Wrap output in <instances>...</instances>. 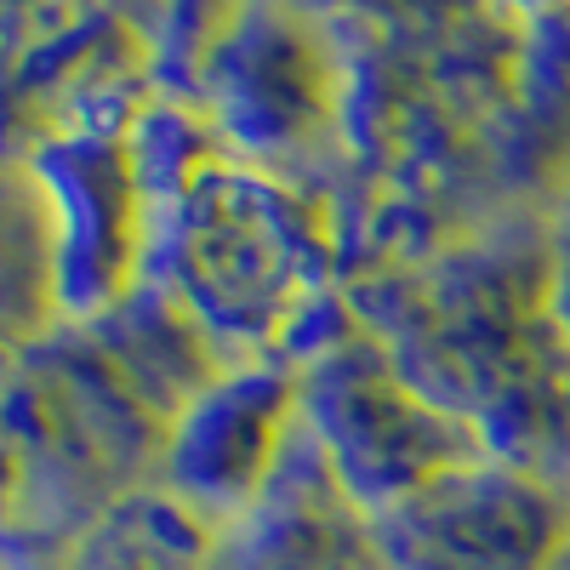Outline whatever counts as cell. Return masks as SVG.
Masks as SVG:
<instances>
[{
	"mask_svg": "<svg viewBox=\"0 0 570 570\" xmlns=\"http://www.w3.org/2000/svg\"><path fill=\"white\" fill-rule=\"evenodd\" d=\"M348 314L497 462L570 485V337L553 320L542 217H497L354 274Z\"/></svg>",
	"mask_w": 570,
	"mask_h": 570,
	"instance_id": "1",
	"label": "cell"
},
{
	"mask_svg": "<svg viewBox=\"0 0 570 570\" xmlns=\"http://www.w3.org/2000/svg\"><path fill=\"white\" fill-rule=\"evenodd\" d=\"M142 263L166 308H177L228 365H292L325 337L331 240L285 177L246 166L195 120L137 131Z\"/></svg>",
	"mask_w": 570,
	"mask_h": 570,
	"instance_id": "2",
	"label": "cell"
},
{
	"mask_svg": "<svg viewBox=\"0 0 570 570\" xmlns=\"http://www.w3.org/2000/svg\"><path fill=\"white\" fill-rule=\"evenodd\" d=\"M297 389L303 428L371 519L491 456L480 434L428 400L354 314H343L303 354Z\"/></svg>",
	"mask_w": 570,
	"mask_h": 570,
	"instance_id": "3",
	"label": "cell"
},
{
	"mask_svg": "<svg viewBox=\"0 0 570 570\" xmlns=\"http://www.w3.org/2000/svg\"><path fill=\"white\" fill-rule=\"evenodd\" d=\"M217 137L257 166L325 160L348 142V63L325 18L234 12L200 52Z\"/></svg>",
	"mask_w": 570,
	"mask_h": 570,
	"instance_id": "4",
	"label": "cell"
},
{
	"mask_svg": "<svg viewBox=\"0 0 570 570\" xmlns=\"http://www.w3.org/2000/svg\"><path fill=\"white\" fill-rule=\"evenodd\" d=\"M376 542L389 570H559L570 485L485 456L383 513Z\"/></svg>",
	"mask_w": 570,
	"mask_h": 570,
	"instance_id": "5",
	"label": "cell"
},
{
	"mask_svg": "<svg viewBox=\"0 0 570 570\" xmlns=\"http://www.w3.org/2000/svg\"><path fill=\"white\" fill-rule=\"evenodd\" d=\"M303 422L297 365H228L217 383L183 411L166 445V485L200 519L234 525L274 480Z\"/></svg>",
	"mask_w": 570,
	"mask_h": 570,
	"instance_id": "6",
	"label": "cell"
},
{
	"mask_svg": "<svg viewBox=\"0 0 570 570\" xmlns=\"http://www.w3.org/2000/svg\"><path fill=\"white\" fill-rule=\"evenodd\" d=\"M217 570H389L376 519L297 422L274 480L217 542Z\"/></svg>",
	"mask_w": 570,
	"mask_h": 570,
	"instance_id": "7",
	"label": "cell"
},
{
	"mask_svg": "<svg viewBox=\"0 0 570 570\" xmlns=\"http://www.w3.org/2000/svg\"><path fill=\"white\" fill-rule=\"evenodd\" d=\"M206 519L171 497H131L86 531L75 570H217Z\"/></svg>",
	"mask_w": 570,
	"mask_h": 570,
	"instance_id": "8",
	"label": "cell"
},
{
	"mask_svg": "<svg viewBox=\"0 0 570 570\" xmlns=\"http://www.w3.org/2000/svg\"><path fill=\"white\" fill-rule=\"evenodd\" d=\"M542 234H548V292H553V320L570 337V183L548 200L542 212Z\"/></svg>",
	"mask_w": 570,
	"mask_h": 570,
	"instance_id": "9",
	"label": "cell"
}]
</instances>
